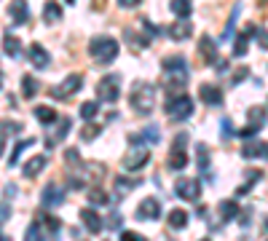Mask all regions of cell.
<instances>
[{"mask_svg":"<svg viewBox=\"0 0 268 241\" xmlns=\"http://www.w3.org/2000/svg\"><path fill=\"white\" fill-rule=\"evenodd\" d=\"M132 107L139 115H150L156 107V89L148 81H137L132 86Z\"/></svg>","mask_w":268,"mask_h":241,"instance_id":"cell-1","label":"cell"},{"mask_svg":"<svg viewBox=\"0 0 268 241\" xmlns=\"http://www.w3.org/2000/svg\"><path fill=\"white\" fill-rule=\"evenodd\" d=\"M89 51H91L97 65H110L113 59L118 56V41L110 38V35H97V38H91Z\"/></svg>","mask_w":268,"mask_h":241,"instance_id":"cell-2","label":"cell"},{"mask_svg":"<svg viewBox=\"0 0 268 241\" xmlns=\"http://www.w3.org/2000/svg\"><path fill=\"white\" fill-rule=\"evenodd\" d=\"M167 115H169L172 120H185V118H191V115H193V99H191V96H185V94L172 96V99L167 102Z\"/></svg>","mask_w":268,"mask_h":241,"instance_id":"cell-3","label":"cell"},{"mask_svg":"<svg viewBox=\"0 0 268 241\" xmlns=\"http://www.w3.org/2000/svg\"><path fill=\"white\" fill-rule=\"evenodd\" d=\"M148 158H150L148 148H142V145H132V148L126 150V155L121 158V166L126 169V172H139V169L148 164Z\"/></svg>","mask_w":268,"mask_h":241,"instance_id":"cell-4","label":"cell"},{"mask_svg":"<svg viewBox=\"0 0 268 241\" xmlns=\"http://www.w3.org/2000/svg\"><path fill=\"white\" fill-rule=\"evenodd\" d=\"M185 145H188V134H177L174 137V145H172V153H169V158H167V164H169V169H185L188 166V155H185Z\"/></svg>","mask_w":268,"mask_h":241,"instance_id":"cell-5","label":"cell"},{"mask_svg":"<svg viewBox=\"0 0 268 241\" xmlns=\"http://www.w3.org/2000/svg\"><path fill=\"white\" fill-rule=\"evenodd\" d=\"M118 91H121V78L118 75H105L97 83V96L102 102H115L118 99Z\"/></svg>","mask_w":268,"mask_h":241,"instance_id":"cell-6","label":"cell"},{"mask_svg":"<svg viewBox=\"0 0 268 241\" xmlns=\"http://www.w3.org/2000/svg\"><path fill=\"white\" fill-rule=\"evenodd\" d=\"M80 86H84V78L80 75H67L59 86L51 89V96L54 99H67V96H73L75 91H80Z\"/></svg>","mask_w":268,"mask_h":241,"instance_id":"cell-7","label":"cell"},{"mask_svg":"<svg viewBox=\"0 0 268 241\" xmlns=\"http://www.w3.org/2000/svg\"><path fill=\"white\" fill-rule=\"evenodd\" d=\"M247 120H250V124L244 126V131H241V134H244V137L258 134V131L263 129V124H265V107H263V105H255V107H250V110H247Z\"/></svg>","mask_w":268,"mask_h":241,"instance_id":"cell-8","label":"cell"},{"mask_svg":"<svg viewBox=\"0 0 268 241\" xmlns=\"http://www.w3.org/2000/svg\"><path fill=\"white\" fill-rule=\"evenodd\" d=\"M174 193H177L182 201H196L201 196V185H199V179H180Z\"/></svg>","mask_w":268,"mask_h":241,"instance_id":"cell-9","label":"cell"},{"mask_svg":"<svg viewBox=\"0 0 268 241\" xmlns=\"http://www.w3.org/2000/svg\"><path fill=\"white\" fill-rule=\"evenodd\" d=\"M40 201H43V207H59V204L65 201V190H62V185H54V183H49L43 188V196H40Z\"/></svg>","mask_w":268,"mask_h":241,"instance_id":"cell-10","label":"cell"},{"mask_svg":"<svg viewBox=\"0 0 268 241\" xmlns=\"http://www.w3.org/2000/svg\"><path fill=\"white\" fill-rule=\"evenodd\" d=\"M199 54H201V62L204 65H217L220 59H217V46H215V41L212 38H204L199 41Z\"/></svg>","mask_w":268,"mask_h":241,"instance_id":"cell-11","label":"cell"},{"mask_svg":"<svg viewBox=\"0 0 268 241\" xmlns=\"http://www.w3.org/2000/svg\"><path fill=\"white\" fill-rule=\"evenodd\" d=\"M30 62H32V67H38V70H46L51 65V59H49V51L40 46V43H32L30 46Z\"/></svg>","mask_w":268,"mask_h":241,"instance_id":"cell-12","label":"cell"},{"mask_svg":"<svg viewBox=\"0 0 268 241\" xmlns=\"http://www.w3.org/2000/svg\"><path fill=\"white\" fill-rule=\"evenodd\" d=\"M161 214V207H158V201L156 198H145L142 204H139V209H137V220H156V217Z\"/></svg>","mask_w":268,"mask_h":241,"instance_id":"cell-13","label":"cell"},{"mask_svg":"<svg viewBox=\"0 0 268 241\" xmlns=\"http://www.w3.org/2000/svg\"><path fill=\"white\" fill-rule=\"evenodd\" d=\"M80 223H84V225H86V231H91V233H99V231H102V225H105V223H102V217H99L94 209H89V207H86V209H80Z\"/></svg>","mask_w":268,"mask_h":241,"instance_id":"cell-14","label":"cell"},{"mask_svg":"<svg viewBox=\"0 0 268 241\" xmlns=\"http://www.w3.org/2000/svg\"><path fill=\"white\" fill-rule=\"evenodd\" d=\"M8 14H11V19H14V24H25L27 14H30L27 0H11V3H8Z\"/></svg>","mask_w":268,"mask_h":241,"instance_id":"cell-15","label":"cell"},{"mask_svg":"<svg viewBox=\"0 0 268 241\" xmlns=\"http://www.w3.org/2000/svg\"><path fill=\"white\" fill-rule=\"evenodd\" d=\"M167 32H169V38H172V41H185V38H191L193 27H191V22H188V19H180V22H174L172 27H167Z\"/></svg>","mask_w":268,"mask_h":241,"instance_id":"cell-16","label":"cell"},{"mask_svg":"<svg viewBox=\"0 0 268 241\" xmlns=\"http://www.w3.org/2000/svg\"><path fill=\"white\" fill-rule=\"evenodd\" d=\"M258 30L255 24H247L241 32H239V38H236V46H234V56H244L247 54V48H250V38H252V32Z\"/></svg>","mask_w":268,"mask_h":241,"instance_id":"cell-17","label":"cell"},{"mask_svg":"<svg viewBox=\"0 0 268 241\" xmlns=\"http://www.w3.org/2000/svg\"><path fill=\"white\" fill-rule=\"evenodd\" d=\"M161 70L164 72H188V62H185V56L172 54V56H167L164 62H161Z\"/></svg>","mask_w":268,"mask_h":241,"instance_id":"cell-18","label":"cell"},{"mask_svg":"<svg viewBox=\"0 0 268 241\" xmlns=\"http://www.w3.org/2000/svg\"><path fill=\"white\" fill-rule=\"evenodd\" d=\"M199 96L207 102V105H220V99H223V94H220V89L215 86V83H201V89H199Z\"/></svg>","mask_w":268,"mask_h":241,"instance_id":"cell-19","label":"cell"},{"mask_svg":"<svg viewBox=\"0 0 268 241\" xmlns=\"http://www.w3.org/2000/svg\"><path fill=\"white\" fill-rule=\"evenodd\" d=\"M241 155H244V158H255V155H263V158H268V145L265 142H258V139H250L241 148Z\"/></svg>","mask_w":268,"mask_h":241,"instance_id":"cell-20","label":"cell"},{"mask_svg":"<svg viewBox=\"0 0 268 241\" xmlns=\"http://www.w3.org/2000/svg\"><path fill=\"white\" fill-rule=\"evenodd\" d=\"M43 169H46V155H32V158L25 164L22 172H25V177H38Z\"/></svg>","mask_w":268,"mask_h":241,"instance_id":"cell-21","label":"cell"},{"mask_svg":"<svg viewBox=\"0 0 268 241\" xmlns=\"http://www.w3.org/2000/svg\"><path fill=\"white\" fill-rule=\"evenodd\" d=\"M32 113H35V118H38L43 126H49V124H54V120H56V110H54V107H49V105H35Z\"/></svg>","mask_w":268,"mask_h":241,"instance_id":"cell-22","label":"cell"},{"mask_svg":"<svg viewBox=\"0 0 268 241\" xmlns=\"http://www.w3.org/2000/svg\"><path fill=\"white\" fill-rule=\"evenodd\" d=\"M185 225H188V212L185 209H172L169 212V228L172 231H182Z\"/></svg>","mask_w":268,"mask_h":241,"instance_id":"cell-23","label":"cell"},{"mask_svg":"<svg viewBox=\"0 0 268 241\" xmlns=\"http://www.w3.org/2000/svg\"><path fill=\"white\" fill-rule=\"evenodd\" d=\"M185 83H188V78H185V72H174V75H169L167 81H164V91H180V89H185Z\"/></svg>","mask_w":268,"mask_h":241,"instance_id":"cell-24","label":"cell"},{"mask_svg":"<svg viewBox=\"0 0 268 241\" xmlns=\"http://www.w3.org/2000/svg\"><path fill=\"white\" fill-rule=\"evenodd\" d=\"M3 51H6V56H11V59H16L19 54H22V43H19V38H14V35H6L3 38Z\"/></svg>","mask_w":268,"mask_h":241,"instance_id":"cell-25","label":"cell"},{"mask_svg":"<svg viewBox=\"0 0 268 241\" xmlns=\"http://www.w3.org/2000/svg\"><path fill=\"white\" fill-rule=\"evenodd\" d=\"M59 16H62V8H59V3H54V0H49V3H46V8H43V19H46V24L59 22Z\"/></svg>","mask_w":268,"mask_h":241,"instance_id":"cell-26","label":"cell"},{"mask_svg":"<svg viewBox=\"0 0 268 241\" xmlns=\"http://www.w3.org/2000/svg\"><path fill=\"white\" fill-rule=\"evenodd\" d=\"M239 14H241V3H236V6H234V11H231L228 24H225V32H223V41L234 38V27H236V22H239Z\"/></svg>","mask_w":268,"mask_h":241,"instance_id":"cell-27","label":"cell"},{"mask_svg":"<svg viewBox=\"0 0 268 241\" xmlns=\"http://www.w3.org/2000/svg\"><path fill=\"white\" fill-rule=\"evenodd\" d=\"M38 81H35L32 75H25V78H22V94H25V99H32V96L35 94H38Z\"/></svg>","mask_w":268,"mask_h":241,"instance_id":"cell-28","label":"cell"},{"mask_svg":"<svg viewBox=\"0 0 268 241\" xmlns=\"http://www.w3.org/2000/svg\"><path fill=\"white\" fill-rule=\"evenodd\" d=\"M67 129H70V120H67V118H62V120H59V129H56V134H51L49 139H46V148L51 150L56 142H62V137L67 134Z\"/></svg>","mask_w":268,"mask_h":241,"instance_id":"cell-29","label":"cell"},{"mask_svg":"<svg viewBox=\"0 0 268 241\" xmlns=\"http://www.w3.org/2000/svg\"><path fill=\"white\" fill-rule=\"evenodd\" d=\"M172 14H177L180 19H188L191 16V0H172Z\"/></svg>","mask_w":268,"mask_h":241,"instance_id":"cell-30","label":"cell"},{"mask_svg":"<svg viewBox=\"0 0 268 241\" xmlns=\"http://www.w3.org/2000/svg\"><path fill=\"white\" fill-rule=\"evenodd\" d=\"M134 185H137L134 179H123V177H121V179H115V196H118V198L129 196V193L134 190Z\"/></svg>","mask_w":268,"mask_h":241,"instance_id":"cell-31","label":"cell"},{"mask_svg":"<svg viewBox=\"0 0 268 241\" xmlns=\"http://www.w3.org/2000/svg\"><path fill=\"white\" fill-rule=\"evenodd\" d=\"M236 214H239L236 201H223V204H220V217H223V220H234Z\"/></svg>","mask_w":268,"mask_h":241,"instance_id":"cell-32","label":"cell"},{"mask_svg":"<svg viewBox=\"0 0 268 241\" xmlns=\"http://www.w3.org/2000/svg\"><path fill=\"white\" fill-rule=\"evenodd\" d=\"M99 134H102V129H99L97 124H91V120H86V126L80 129V139H86V142H89V139H97Z\"/></svg>","mask_w":268,"mask_h":241,"instance_id":"cell-33","label":"cell"},{"mask_svg":"<svg viewBox=\"0 0 268 241\" xmlns=\"http://www.w3.org/2000/svg\"><path fill=\"white\" fill-rule=\"evenodd\" d=\"M126 41H129V46L134 48V51H142V48H148V41L145 38H137V32L134 30H126Z\"/></svg>","mask_w":268,"mask_h":241,"instance_id":"cell-34","label":"cell"},{"mask_svg":"<svg viewBox=\"0 0 268 241\" xmlns=\"http://www.w3.org/2000/svg\"><path fill=\"white\" fill-rule=\"evenodd\" d=\"M97 113H99V105L97 102H84V105H80V118H84V120H91Z\"/></svg>","mask_w":268,"mask_h":241,"instance_id":"cell-35","label":"cell"},{"mask_svg":"<svg viewBox=\"0 0 268 241\" xmlns=\"http://www.w3.org/2000/svg\"><path fill=\"white\" fill-rule=\"evenodd\" d=\"M32 142H35V139H22V142H16V148H14V153H11V155H8V164H11V166H14V164H16V158H19V153H22V150H27V148H30V145H32Z\"/></svg>","mask_w":268,"mask_h":241,"instance_id":"cell-36","label":"cell"},{"mask_svg":"<svg viewBox=\"0 0 268 241\" xmlns=\"http://www.w3.org/2000/svg\"><path fill=\"white\" fill-rule=\"evenodd\" d=\"M196 153H199V169H201V172H207V169H209V150L204 148V145H199Z\"/></svg>","mask_w":268,"mask_h":241,"instance_id":"cell-37","label":"cell"},{"mask_svg":"<svg viewBox=\"0 0 268 241\" xmlns=\"http://www.w3.org/2000/svg\"><path fill=\"white\" fill-rule=\"evenodd\" d=\"M142 137L148 142H161V129L158 126H148V129H142Z\"/></svg>","mask_w":268,"mask_h":241,"instance_id":"cell-38","label":"cell"},{"mask_svg":"<svg viewBox=\"0 0 268 241\" xmlns=\"http://www.w3.org/2000/svg\"><path fill=\"white\" fill-rule=\"evenodd\" d=\"M89 201H94V204H108V196H105V190L91 188V190H89Z\"/></svg>","mask_w":268,"mask_h":241,"instance_id":"cell-39","label":"cell"},{"mask_svg":"<svg viewBox=\"0 0 268 241\" xmlns=\"http://www.w3.org/2000/svg\"><path fill=\"white\" fill-rule=\"evenodd\" d=\"M108 225L113 228V231H118V228L123 225V217H121V212H110V217H108Z\"/></svg>","mask_w":268,"mask_h":241,"instance_id":"cell-40","label":"cell"},{"mask_svg":"<svg viewBox=\"0 0 268 241\" xmlns=\"http://www.w3.org/2000/svg\"><path fill=\"white\" fill-rule=\"evenodd\" d=\"M247 75H250V67H236V70H234V78H231V81H234V83H241Z\"/></svg>","mask_w":268,"mask_h":241,"instance_id":"cell-41","label":"cell"},{"mask_svg":"<svg viewBox=\"0 0 268 241\" xmlns=\"http://www.w3.org/2000/svg\"><path fill=\"white\" fill-rule=\"evenodd\" d=\"M220 131H223V137H234V124H231L228 118H223V124H220Z\"/></svg>","mask_w":268,"mask_h":241,"instance_id":"cell-42","label":"cell"},{"mask_svg":"<svg viewBox=\"0 0 268 241\" xmlns=\"http://www.w3.org/2000/svg\"><path fill=\"white\" fill-rule=\"evenodd\" d=\"M25 241H40V228H38V225H30V231H27Z\"/></svg>","mask_w":268,"mask_h":241,"instance_id":"cell-43","label":"cell"},{"mask_svg":"<svg viewBox=\"0 0 268 241\" xmlns=\"http://www.w3.org/2000/svg\"><path fill=\"white\" fill-rule=\"evenodd\" d=\"M65 158H67V164H80V155H78L75 148H70V150L65 153Z\"/></svg>","mask_w":268,"mask_h":241,"instance_id":"cell-44","label":"cell"},{"mask_svg":"<svg viewBox=\"0 0 268 241\" xmlns=\"http://www.w3.org/2000/svg\"><path fill=\"white\" fill-rule=\"evenodd\" d=\"M121 241H145L142 236H139V233H132V231H123L121 233Z\"/></svg>","mask_w":268,"mask_h":241,"instance_id":"cell-45","label":"cell"},{"mask_svg":"<svg viewBox=\"0 0 268 241\" xmlns=\"http://www.w3.org/2000/svg\"><path fill=\"white\" fill-rule=\"evenodd\" d=\"M258 43H260L263 51H268V32H265V30H260V32H258Z\"/></svg>","mask_w":268,"mask_h":241,"instance_id":"cell-46","label":"cell"},{"mask_svg":"<svg viewBox=\"0 0 268 241\" xmlns=\"http://www.w3.org/2000/svg\"><path fill=\"white\" fill-rule=\"evenodd\" d=\"M137 3H139V0H118V6H123V8H132Z\"/></svg>","mask_w":268,"mask_h":241,"instance_id":"cell-47","label":"cell"},{"mask_svg":"<svg viewBox=\"0 0 268 241\" xmlns=\"http://www.w3.org/2000/svg\"><path fill=\"white\" fill-rule=\"evenodd\" d=\"M265 231H268V217H265Z\"/></svg>","mask_w":268,"mask_h":241,"instance_id":"cell-48","label":"cell"},{"mask_svg":"<svg viewBox=\"0 0 268 241\" xmlns=\"http://www.w3.org/2000/svg\"><path fill=\"white\" fill-rule=\"evenodd\" d=\"M3 241H11V238H8V236H3Z\"/></svg>","mask_w":268,"mask_h":241,"instance_id":"cell-49","label":"cell"},{"mask_svg":"<svg viewBox=\"0 0 268 241\" xmlns=\"http://www.w3.org/2000/svg\"><path fill=\"white\" fill-rule=\"evenodd\" d=\"M67 3H75V0H67Z\"/></svg>","mask_w":268,"mask_h":241,"instance_id":"cell-50","label":"cell"},{"mask_svg":"<svg viewBox=\"0 0 268 241\" xmlns=\"http://www.w3.org/2000/svg\"><path fill=\"white\" fill-rule=\"evenodd\" d=\"M204 241H209V238H204Z\"/></svg>","mask_w":268,"mask_h":241,"instance_id":"cell-51","label":"cell"}]
</instances>
